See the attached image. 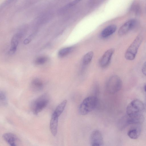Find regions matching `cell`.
I'll list each match as a JSON object with an SVG mask.
<instances>
[{"label": "cell", "mask_w": 146, "mask_h": 146, "mask_svg": "<svg viewBox=\"0 0 146 146\" xmlns=\"http://www.w3.org/2000/svg\"><path fill=\"white\" fill-rule=\"evenodd\" d=\"M144 110V105L141 100L137 99L132 100L126 108V122L134 125H139L143 123L144 119L143 115Z\"/></svg>", "instance_id": "1"}, {"label": "cell", "mask_w": 146, "mask_h": 146, "mask_svg": "<svg viewBox=\"0 0 146 146\" xmlns=\"http://www.w3.org/2000/svg\"><path fill=\"white\" fill-rule=\"evenodd\" d=\"M98 100L96 96H91L85 98L80 104L79 110L82 115H85L93 110L96 107Z\"/></svg>", "instance_id": "2"}, {"label": "cell", "mask_w": 146, "mask_h": 146, "mask_svg": "<svg viewBox=\"0 0 146 146\" xmlns=\"http://www.w3.org/2000/svg\"><path fill=\"white\" fill-rule=\"evenodd\" d=\"M49 100L48 94L44 93L33 101L31 105V108L33 114L37 115L47 106Z\"/></svg>", "instance_id": "3"}, {"label": "cell", "mask_w": 146, "mask_h": 146, "mask_svg": "<svg viewBox=\"0 0 146 146\" xmlns=\"http://www.w3.org/2000/svg\"><path fill=\"white\" fill-rule=\"evenodd\" d=\"M143 40L141 35L139 34L136 36L125 52V56L127 60H132L135 59Z\"/></svg>", "instance_id": "4"}, {"label": "cell", "mask_w": 146, "mask_h": 146, "mask_svg": "<svg viewBox=\"0 0 146 146\" xmlns=\"http://www.w3.org/2000/svg\"><path fill=\"white\" fill-rule=\"evenodd\" d=\"M122 83L120 78L116 75L110 77L106 85V89L108 92L111 94H115L121 90Z\"/></svg>", "instance_id": "5"}, {"label": "cell", "mask_w": 146, "mask_h": 146, "mask_svg": "<svg viewBox=\"0 0 146 146\" xmlns=\"http://www.w3.org/2000/svg\"><path fill=\"white\" fill-rule=\"evenodd\" d=\"M90 141L91 146L103 145L104 140L101 133L98 130L93 131L90 136Z\"/></svg>", "instance_id": "6"}, {"label": "cell", "mask_w": 146, "mask_h": 146, "mask_svg": "<svg viewBox=\"0 0 146 146\" xmlns=\"http://www.w3.org/2000/svg\"><path fill=\"white\" fill-rule=\"evenodd\" d=\"M137 24V20L135 19L129 20L125 23L119 28L118 31L119 35L122 36L127 33L133 29Z\"/></svg>", "instance_id": "7"}, {"label": "cell", "mask_w": 146, "mask_h": 146, "mask_svg": "<svg viewBox=\"0 0 146 146\" xmlns=\"http://www.w3.org/2000/svg\"><path fill=\"white\" fill-rule=\"evenodd\" d=\"M114 50L113 48H111L105 52L100 60L99 64L101 67L105 68L108 66L110 62Z\"/></svg>", "instance_id": "8"}, {"label": "cell", "mask_w": 146, "mask_h": 146, "mask_svg": "<svg viewBox=\"0 0 146 146\" xmlns=\"http://www.w3.org/2000/svg\"><path fill=\"white\" fill-rule=\"evenodd\" d=\"M23 35L22 32H19L15 34L12 37L11 41V46L8 51L9 55H12L16 51L17 46L20 39Z\"/></svg>", "instance_id": "9"}, {"label": "cell", "mask_w": 146, "mask_h": 146, "mask_svg": "<svg viewBox=\"0 0 146 146\" xmlns=\"http://www.w3.org/2000/svg\"><path fill=\"white\" fill-rule=\"evenodd\" d=\"M2 137L3 139L11 146L17 145V143L19 141L16 135L11 133H5L3 135Z\"/></svg>", "instance_id": "10"}, {"label": "cell", "mask_w": 146, "mask_h": 146, "mask_svg": "<svg viewBox=\"0 0 146 146\" xmlns=\"http://www.w3.org/2000/svg\"><path fill=\"white\" fill-rule=\"evenodd\" d=\"M58 117L52 114L50 122V127L52 135L55 136L57 132Z\"/></svg>", "instance_id": "11"}, {"label": "cell", "mask_w": 146, "mask_h": 146, "mask_svg": "<svg viewBox=\"0 0 146 146\" xmlns=\"http://www.w3.org/2000/svg\"><path fill=\"white\" fill-rule=\"evenodd\" d=\"M116 29L117 26L115 25H109L102 31L101 33V36L103 38H106L113 34Z\"/></svg>", "instance_id": "12"}, {"label": "cell", "mask_w": 146, "mask_h": 146, "mask_svg": "<svg viewBox=\"0 0 146 146\" xmlns=\"http://www.w3.org/2000/svg\"><path fill=\"white\" fill-rule=\"evenodd\" d=\"M31 87L32 90L35 92H39L41 91L43 87V84L39 79L36 78L32 81Z\"/></svg>", "instance_id": "13"}, {"label": "cell", "mask_w": 146, "mask_h": 146, "mask_svg": "<svg viewBox=\"0 0 146 146\" xmlns=\"http://www.w3.org/2000/svg\"><path fill=\"white\" fill-rule=\"evenodd\" d=\"M141 133V129L139 126L131 128L127 132V135L130 138L136 139L139 136Z\"/></svg>", "instance_id": "14"}, {"label": "cell", "mask_w": 146, "mask_h": 146, "mask_svg": "<svg viewBox=\"0 0 146 146\" xmlns=\"http://www.w3.org/2000/svg\"><path fill=\"white\" fill-rule=\"evenodd\" d=\"M67 102V101L66 100L62 101L56 107L52 114L59 117L63 112Z\"/></svg>", "instance_id": "15"}, {"label": "cell", "mask_w": 146, "mask_h": 146, "mask_svg": "<svg viewBox=\"0 0 146 146\" xmlns=\"http://www.w3.org/2000/svg\"><path fill=\"white\" fill-rule=\"evenodd\" d=\"M74 46H70L63 48L60 49L58 52V55L60 57H64L71 52L74 50Z\"/></svg>", "instance_id": "16"}, {"label": "cell", "mask_w": 146, "mask_h": 146, "mask_svg": "<svg viewBox=\"0 0 146 146\" xmlns=\"http://www.w3.org/2000/svg\"><path fill=\"white\" fill-rule=\"evenodd\" d=\"M94 54V52L92 51H90L85 54L82 59L83 64L85 65L88 64L92 60Z\"/></svg>", "instance_id": "17"}, {"label": "cell", "mask_w": 146, "mask_h": 146, "mask_svg": "<svg viewBox=\"0 0 146 146\" xmlns=\"http://www.w3.org/2000/svg\"><path fill=\"white\" fill-rule=\"evenodd\" d=\"M0 104L2 106H5L7 104V101L5 93L3 91L0 92Z\"/></svg>", "instance_id": "18"}, {"label": "cell", "mask_w": 146, "mask_h": 146, "mask_svg": "<svg viewBox=\"0 0 146 146\" xmlns=\"http://www.w3.org/2000/svg\"><path fill=\"white\" fill-rule=\"evenodd\" d=\"M47 60V58L44 56H40L35 60V64L38 65H41L45 63Z\"/></svg>", "instance_id": "19"}, {"label": "cell", "mask_w": 146, "mask_h": 146, "mask_svg": "<svg viewBox=\"0 0 146 146\" xmlns=\"http://www.w3.org/2000/svg\"><path fill=\"white\" fill-rule=\"evenodd\" d=\"M33 35V34H32L28 37L26 38L24 41V44H26L29 43L32 39Z\"/></svg>", "instance_id": "20"}, {"label": "cell", "mask_w": 146, "mask_h": 146, "mask_svg": "<svg viewBox=\"0 0 146 146\" xmlns=\"http://www.w3.org/2000/svg\"><path fill=\"white\" fill-rule=\"evenodd\" d=\"M81 0H74L72 2L69 3L67 5V6L69 7L72 6L77 4Z\"/></svg>", "instance_id": "21"}, {"label": "cell", "mask_w": 146, "mask_h": 146, "mask_svg": "<svg viewBox=\"0 0 146 146\" xmlns=\"http://www.w3.org/2000/svg\"><path fill=\"white\" fill-rule=\"evenodd\" d=\"M141 70L143 74L146 76V61L143 64Z\"/></svg>", "instance_id": "22"}, {"label": "cell", "mask_w": 146, "mask_h": 146, "mask_svg": "<svg viewBox=\"0 0 146 146\" xmlns=\"http://www.w3.org/2000/svg\"><path fill=\"white\" fill-rule=\"evenodd\" d=\"M144 90L146 92V85H145L144 87Z\"/></svg>", "instance_id": "23"}]
</instances>
